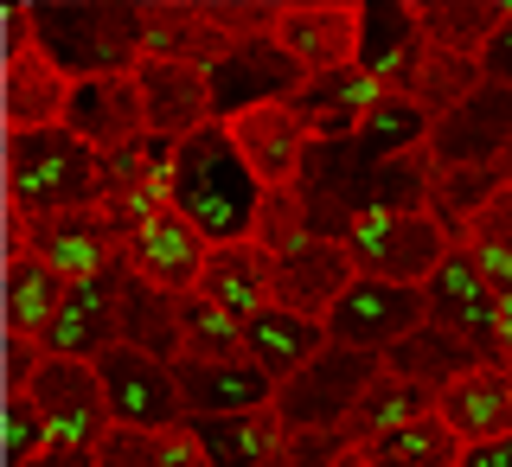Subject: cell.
Returning a JSON list of instances; mask_svg holds the SVG:
<instances>
[{
	"label": "cell",
	"instance_id": "cell-1",
	"mask_svg": "<svg viewBox=\"0 0 512 467\" xmlns=\"http://www.w3.org/2000/svg\"><path fill=\"white\" fill-rule=\"evenodd\" d=\"M263 199H269V186L256 180V167L244 160V148H237V135L224 122L180 141V160H173V212L212 250L250 244L256 218H263Z\"/></svg>",
	"mask_w": 512,
	"mask_h": 467
},
{
	"label": "cell",
	"instance_id": "cell-2",
	"mask_svg": "<svg viewBox=\"0 0 512 467\" xmlns=\"http://www.w3.org/2000/svg\"><path fill=\"white\" fill-rule=\"evenodd\" d=\"M20 423H26V455H96L109 442V429H116L96 365L45 359V352H32L26 365Z\"/></svg>",
	"mask_w": 512,
	"mask_h": 467
},
{
	"label": "cell",
	"instance_id": "cell-3",
	"mask_svg": "<svg viewBox=\"0 0 512 467\" xmlns=\"http://www.w3.org/2000/svg\"><path fill=\"white\" fill-rule=\"evenodd\" d=\"M122 269V224L90 205V212H64V218H32L26 237V320H45L52 301L71 282Z\"/></svg>",
	"mask_w": 512,
	"mask_h": 467
},
{
	"label": "cell",
	"instance_id": "cell-4",
	"mask_svg": "<svg viewBox=\"0 0 512 467\" xmlns=\"http://www.w3.org/2000/svg\"><path fill=\"white\" fill-rule=\"evenodd\" d=\"M45 52L58 77H116L148 58L141 7H58L45 20Z\"/></svg>",
	"mask_w": 512,
	"mask_h": 467
},
{
	"label": "cell",
	"instance_id": "cell-5",
	"mask_svg": "<svg viewBox=\"0 0 512 467\" xmlns=\"http://www.w3.org/2000/svg\"><path fill=\"white\" fill-rule=\"evenodd\" d=\"M340 244L352 250L359 276L372 282H404V288H423L436 269L448 263L455 237L442 231L429 212H359L346 224Z\"/></svg>",
	"mask_w": 512,
	"mask_h": 467
},
{
	"label": "cell",
	"instance_id": "cell-6",
	"mask_svg": "<svg viewBox=\"0 0 512 467\" xmlns=\"http://www.w3.org/2000/svg\"><path fill=\"white\" fill-rule=\"evenodd\" d=\"M122 288H128V263H122V269H103V276L71 282V288L52 301V314L32 320L39 352H45V359L96 365L109 346H122Z\"/></svg>",
	"mask_w": 512,
	"mask_h": 467
},
{
	"label": "cell",
	"instance_id": "cell-7",
	"mask_svg": "<svg viewBox=\"0 0 512 467\" xmlns=\"http://www.w3.org/2000/svg\"><path fill=\"white\" fill-rule=\"evenodd\" d=\"M378 378H384V359L352 352V346H327L308 372H295L276 391V416L288 423V436H301V429H346V416L359 410V397Z\"/></svg>",
	"mask_w": 512,
	"mask_h": 467
},
{
	"label": "cell",
	"instance_id": "cell-8",
	"mask_svg": "<svg viewBox=\"0 0 512 467\" xmlns=\"http://www.w3.org/2000/svg\"><path fill=\"white\" fill-rule=\"evenodd\" d=\"M96 378H103V404H109V423L116 429H180L186 423V397H180V378H173L167 359L141 346H109L96 359Z\"/></svg>",
	"mask_w": 512,
	"mask_h": 467
},
{
	"label": "cell",
	"instance_id": "cell-9",
	"mask_svg": "<svg viewBox=\"0 0 512 467\" xmlns=\"http://www.w3.org/2000/svg\"><path fill=\"white\" fill-rule=\"evenodd\" d=\"M429 327V295L404 282H372L359 276L346 288V301L327 314V340L352 346V352H372V359H391L410 333Z\"/></svg>",
	"mask_w": 512,
	"mask_h": 467
},
{
	"label": "cell",
	"instance_id": "cell-10",
	"mask_svg": "<svg viewBox=\"0 0 512 467\" xmlns=\"http://www.w3.org/2000/svg\"><path fill=\"white\" fill-rule=\"evenodd\" d=\"M96 148L71 135L64 122H45L32 128L26 141V199H32V218H64V212H90L96 199Z\"/></svg>",
	"mask_w": 512,
	"mask_h": 467
},
{
	"label": "cell",
	"instance_id": "cell-11",
	"mask_svg": "<svg viewBox=\"0 0 512 467\" xmlns=\"http://www.w3.org/2000/svg\"><path fill=\"white\" fill-rule=\"evenodd\" d=\"M205 256H212V244H205V237L192 231L173 205H154V212H141L135 224H122V263H128V276L167 288V295H192V288H199Z\"/></svg>",
	"mask_w": 512,
	"mask_h": 467
},
{
	"label": "cell",
	"instance_id": "cell-12",
	"mask_svg": "<svg viewBox=\"0 0 512 467\" xmlns=\"http://www.w3.org/2000/svg\"><path fill=\"white\" fill-rule=\"evenodd\" d=\"M205 77H212V116L218 122H237V116H250V109H263V103H295L301 84H308V71L276 45V32H269V39L231 45Z\"/></svg>",
	"mask_w": 512,
	"mask_h": 467
},
{
	"label": "cell",
	"instance_id": "cell-13",
	"mask_svg": "<svg viewBox=\"0 0 512 467\" xmlns=\"http://www.w3.org/2000/svg\"><path fill=\"white\" fill-rule=\"evenodd\" d=\"M359 32H365V0H288L276 20V45L308 77H327L359 64Z\"/></svg>",
	"mask_w": 512,
	"mask_h": 467
},
{
	"label": "cell",
	"instance_id": "cell-14",
	"mask_svg": "<svg viewBox=\"0 0 512 467\" xmlns=\"http://www.w3.org/2000/svg\"><path fill=\"white\" fill-rule=\"evenodd\" d=\"M423 295H429V320H436V327L474 340L493 359V340H500V308H506V301H500V288L487 282V269H480V256L468 244L448 250V263L423 282Z\"/></svg>",
	"mask_w": 512,
	"mask_h": 467
},
{
	"label": "cell",
	"instance_id": "cell-15",
	"mask_svg": "<svg viewBox=\"0 0 512 467\" xmlns=\"http://www.w3.org/2000/svg\"><path fill=\"white\" fill-rule=\"evenodd\" d=\"M64 128H71L84 148L109 154V148H128L135 135H148V103H141V84L135 71H116V77H77L64 90Z\"/></svg>",
	"mask_w": 512,
	"mask_h": 467
},
{
	"label": "cell",
	"instance_id": "cell-16",
	"mask_svg": "<svg viewBox=\"0 0 512 467\" xmlns=\"http://www.w3.org/2000/svg\"><path fill=\"white\" fill-rule=\"evenodd\" d=\"M429 32H423V13L404 7V0H365V32H359V64L378 77L391 96H410L416 77L429 64Z\"/></svg>",
	"mask_w": 512,
	"mask_h": 467
},
{
	"label": "cell",
	"instance_id": "cell-17",
	"mask_svg": "<svg viewBox=\"0 0 512 467\" xmlns=\"http://www.w3.org/2000/svg\"><path fill=\"white\" fill-rule=\"evenodd\" d=\"M512 148V90L506 84H480V96L455 109V116L436 122L429 135V154H436L442 173L455 167H500V154Z\"/></svg>",
	"mask_w": 512,
	"mask_h": 467
},
{
	"label": "cell",
	"instance_id": "cell-18",
	"mask_svg": "<svg viewBox=\"0 0 512 467\" xmlns=\"http://www.w3.org/2000/svg\"><path fill=\"white\" fill-rule=\"evenodd\" d=\"M359 282V263L340 237H308L288 256H276V301L308 320H327L346 301V288Z\"/></svg>",
	"mask_w": 512,
	"mask_h": 467
},
{
	"label": "cell",
	"instance_id": "cell-19",
	"mask_svg": "<svg viewBox=\"0 0 512 467\" xmlns=\"http://www.w3.org/2000/svg\"><path fill=\"white\" fill-rule=\"evenodd\" d=\"M135 84H141V103H148V135H167V141H186L199 128H212V77L199 64H180V58H141L135 64Z\"/></svg>",
	"mask_w": 512,
	"mask_h": 467
},
{
	"label": "cell",
	"instance_id": "cell-20",
	"mask_svg": "<svg viewBox=\"0 0 512 467\" xmlns=\"http://www.w3.org/2000/svg\"><path fill=\"white\" fill-rule=\"evenodd\" d=\"M384 90L365 64H346V71H327V77H308L295 96V116L308 122V135H314V148H333V141H352L365 128V116L384 103Z\"/></svg>",
	"mask_w": 512,
	"mask_h": 467
},
{
	"label": "cell",
	"instance_id": "cell-21",
	"mask_svg": "<svg viewBox=\"0 0 512 467\" xmlns=\"http://www.w3.org/2000/svg\"><path fill=\"white\" fill-rule=\"evenodd\" d=\"M173 378H180V397H186V423L192 416H237V410L276 404V378L256 359H180Z\"/></svg>",
	"mask_w": 512,
	"mask_h": 467
},
{
	"label": "cell",
	"instance_id": "cell-22",
	"mask_svg": "<svg viewBox=\"0 0 512 467\" xmlns=\"http://www.w3.org/2000/svg\"><path fill=\"white\" fill-rule=\"evenodd\" d=\"M224 128L237 135V148H244V160L256 167L263 186H301L314 135H308V122L295 116V103H263V109H250V116L224 122Z\"/></svg>",
	"mask_w": 512,
	"mask_h": 467
},
{
	"label": "cell",
	"instance_id": "cell-23",
	"mask_svg": "<svg viewBox=\"0 0 512 467\" xmlns=\"http://www.w3.org/2000/svg\"><path fill=\"white\" fill-rule=\"evenodd\" d=\"M192 442L205 448L212 467H269L288 455V423L269 410H237V416H192Z\"/></svg>",
	"mask_w": 512,
	"mask_h": 467
},
{
	"label": "cell",
	"instance_id": "cell-24",
	"mask_svg": "<svg viewBox=\"0 0 512 467\" xmlns=\"http://www.w3.org/2000/svg\"><path fill=\"white\" fill-rule=\"evenodd\" d=\"M199 288L218 301L224 314L256 320L263 308H276V250H263L256 237L250 244H218L212 256H205Z\"/></svg>",
	"mask_w": 512,
	"mask_h": 467
},
{
	"label": "cell",
	"instance_id": "cell-25",
	"mask_svg": "<svg viewBox=\"0 0 512 467\" xmlns=\"http://www.w3.org/2000/svg\"><path fill=\"white\" fill-rule=\"evenodd\" d=\"M333 340H327V320H308V314H295V308H263L256 320H244V352L256 365H263L269 378H276V391L295 372H308V365L327 352Z\"/></svg>",
	"mask_w": 512,
	"mask_h": 467
},
{
	"label": "cell",
	"instance_id": "cell-26",
	"mask_svg": "<svg viewBox=\"0 0 512 467\" xmlns=\"http://www.w3.org/2000/svg\"><path fill=\"white\" fill-rule=\"evenodd\" d=\"M436 416L468 448L512 436V372H506V365H480L474 378L448 384V391L436 397Z\"/></svg>",
	"mask_w": 512,
	"mask_h": 467
},
{
	"label": "cell",
	"instance_id": "cell-27",
	"mask_svg": "<svg viewBox=\"0 0 512 467\" xmlns=\"http://www.w3.org/2000/svg\"><path fill=\"white\" fill-rule=\"evenodd\" d=\"M480 365H493L487 352H480L474 340H461V333H448L429 320L423 333H410L404 346L384 359V372H397V378H410V384H423V391H448V384H461V378H474Z\"/></svg>",
	"mask_w": 512,
	"mask_h": 467
},
{
	"label": "cell",
	"instance_id": "cell-28",
	"mask_svg": "<svg viewBox=\"0 0 512 467\" xmlns=\"http://www.w3.org/2000/svg\"><path fill=\"white\" fill-rule=\"evenodd\" d=\"M141 26H148V58H180V64H212L231 52V39L218 32L212 7H141Z\"/></svg>",
	"mask_w": 512,
	"mask_h": 467
},
{
	"label": "cell",
	"instance_id": "cell-29",
	"mask_svg": "<svg viewBox=\"0 0 512 467\" xmlns=\"http://www.w3.org/2000/svg\"><path fill=\"white\" fill-rule=\"evenodd\" d=\"M423 416H436V391H423V384L384 372L372 391L359 397V410L346 416V442H352V448H372V442H384V436H397V429L423 423Z\"/></svg>",
	"mask_w": 512,
	"mask_h": 467
},
{
	"label": "cell",
	"instance_id": "cell-30",
	"mask_svg": "<svg viewBox=\"0 0 512 467\" xmlns=\"http://www.w3.org/2000/svg\"><path fill=\"white\" fill-rule=\"evenodd\" d=\"M122 346H141V352H154V359L180 365V352H186L180 346V295L128 276V288H122Z\"/></svg>",
	"mask_w": 512,
	"mask_h": 467
},
{
	"label": "cell",
	"instance_id": "cell-31",
	"mask_svg": "<svg viewBox=\"0 0 512 467\" xmlns=\"http://www.w3.org/2000/svg\"><path fill=\"white\" fill-rule=\"evenodd\" d=\"M423 13V32L436 52H455V58H480L487 39L506 26L512 7H493V0H416Z\"/></svg>",
	"mask_w": 512,
	"mask_h": 467
},
{
	"label": "cell",
	"instance_id": "cell-32",
	"mask_svg": "<svg viewBox=\"0 0 512 467\" xmlns=\"http://www.w3.org/2000/svg\"><path fill=\"white\" fill-rule=\"evenodd\" d=\"M500 192H512V180L500 167H455V173H436V192H429V218L442 224L455 244H468L474 218L487 212Z\"/></svg>",
	"mask_w": 512,
	"mask_h": 467
},
{
	"label": "cell",
	"instance_id": "cell-33",
	"mask_svg": "<svg viewBox=\"0 0 512 467\" xmlns=\"http://www.w3.org/2000/svg\"><path fill=\"white\" fill-rule=\"evenodd\" d=\"M359 455H365V467H461L468 461V442H461L442 416H423V423L397 429V436L359 448Z\"/></svg>",
	"mask_w": 512,
	"mask_h": 467
},
{
	"label": "cell",
	"instance_id": "cell-34",
	"mask_svg": "<svg viewBox=\"0 0 512 467\" xmlns=\"http://www.w3.org/2000/svg\"><path fill=\"white\" fill-rule=\"evenodd\" d=\"M96 467H212L205 461V448L192 442V429H109V442L96 448Z\"/></svg>",
	"mask_w": 512,
	"mask_h": 467
},
{
	"label": "cell",
	"instance_id": "cell-35",
	"mask_svg": "<svg viewBox=\"0 0 512 467\" xmlns=\"http://www.w3.org/2000/svg\"><path fill=\"white\" fill-rule=\"evenodd\" d=\"M180 359H250L244 352V320L224 314L205 288L180 295Z\"/></svg>",
	"mask_w": 512,
	"mask_h": 467
},
{
	"label": "cell",
	"instance_id": "cell-36",
	"mask_svg": "<svg viewBox=\"0 0 512 467\" xmlns=\"http://www.w3.org/2000/svg\"><path fill=\"white\" fill-rule=\"evenodd\" d=\"M480 84H487V71H480V58H455V52H429L423 77H416V103L429 109V116H455L468 96H480Z\"/></svg>",
	"mask_w": 512,
	"mask_h": 467
},
{
	"label": "cell",
	"instance_id": "cell-37",
	"mask_svg": "<svg viewBox=\"0 0 512 467\" xmlns=\"http://www.w3.org/2000/svg\"><path fill=\"white\" fill-rule=\"evenodd\" d=\"M468 250L480 256V269H487V282L500 288V301H512V192H500V199L474 218Z\"/></svg>",
	"mask_w": 512,
	"mask_h": 467
},
{
	"label": "cell",
	"instance_id": "cell-38",
	"mask_svg": "<svg viewBox=\"0 0 512 467\" xmlns=\"http://www.w3.org/2000/svg\"><path fill=\"white\" fill-rule=\"evenodd\" d=\"M314 237V218H308V192L301 186H269L263 199V218H256V244L288 256L295 244H308Z\"/></svg>",
	"mask_w": 512,
	"mask_h": 467
},
{
	"label": "cell",
	"instance_id": "cell-39",
	"mask_svg": "<svg viewBox=\"0 0 512 467\" xmlns=\"http://www.w3.org/2000/svg\"><path fill=\"white\" fill-rule=\"evenodd\" d=\"M352 455L346 429H301V436H288V461L295 467H340Z\"/></svg>",
	"mask_w": 512,
	"mask_h": 467
},
{
	"label": "cell",
	"instance_id": "cell-40",
	"mask_svg": "<svg viewBox=\"0 0 512 467\" xmlns=\"http://www.w3.org/2000/svg\"><path fill=\"white\" fill-rule=\"evenodd\" d=\"M480 71H487V84H506V90H512V13H506V26L487 39V52H480Z\"/></svg>",
	"mask_w": 512,
	"mask_h": 467
},
{
	"label": "cell",
	"instance_id": "cell-41",
	"mask_svg": "<svg viewBox=\"0 0 512 467\" xmlns=\"http://www.w3.org/2000/svg\"><path fill=\"white\" fill-rule=\"evenodd\" d=\"M461 467H512V436H500V442H480V448H468V461Z\"/></svg>",
	"mask_w": 512,
	"mask_h": 467
},
{
	"label": "cell",
	"instance_id": "cell-42",
	"mask_svg": "<svg viewBox=\"0 0 512 467\" xmlns=\"http://www.w3.org/2000/svg\"><path fill=\"white\" fill-rule=\"evenodd\" d=\"M493 365H506V372H512V301L500 308V340H493Z\"/></svg>",
	"mask_w": 512,
	"mask_h": 467
},
{
	"label": "cell",
	"instance_id": "cell-43",
	"mask_svg": "<svg viewBox=\"0 0 512 467\" xmlns=\"http://www.w3.org/2000/svg\"><path fill=\"white\" fill-rule=\"evenodd\" d=\"M340 467H365V455H359V448H352V455H346V461H340Z\"/></svg>",
	"mask_w": 512,
	"mask_h": 467
},
{
	"label": "cell",
	"instance_id": "cell-44",
	"mask_svg": "<svg viewBox=\"0 0 512 467\" xmlns=\"http://www.w3.org/2000/svg\"><path fill=\"white\" fill-rule=\"evenodd\" d=\"M500 173H506V180H512V148H506V154H500Z\"/></svg>",
	"mask_w": 512,
	"mask_h": 467
},
{
	"label": "cell",
	"instance_id": "cell-45",
	"mask_svg": "<svg viewBox=\"0 0 512 467\" xmlns=\"http://www.w3.org/2000/svg\"><path fill=\"white\" fill-rule=\"evenodd\" d=\"M269 467H295V461H288V455H282V461H269Z\"/></svg>",
	"mask_w": 512,
	"mask_h": 467
}]
</instances>
